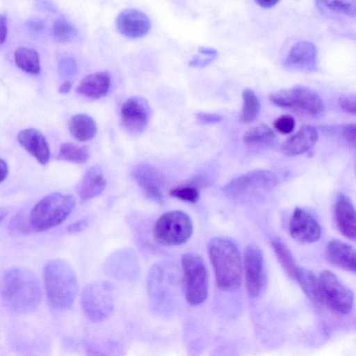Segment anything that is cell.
I'll use <instances>...</instances> for the list:
<instances>
[{
  "mask_svg": "<svg viewBox=\"0 0 356 356\" xmlns=\"http://www.w3.org/2000/svg\"><path fill=\"white\" fill-rule=\"evenodd\" d=\"M273 124L277 132L281 134H289L295 128L296 121L293 116L284 114L277 117Z\"/></svg>",
  "mask_w": 356,
  "mask_h": 356,
  "instance_id": "d6a6232c",
  "label": "cell"
},
{
  "mask_svg": "<svg viewBox=\"0 0 356 356\" xmlns=\"http://www.w3.org/2000/svg\"><path fill=\"white\" fill-rule=\"evenodd\" d=\"M318 139V134L316 128L310 124H304L282 143L281 151L289 156L299 155L313 147Z\"/></svg>",
  "mask_w": 356,
  "mask_h": 356,
  "instance_id": "ac0fdd59",
  "label": "cell"
},
{
  "mask_svg": "<svg viewBox=\"0 0 356 356\" xmlns=\"http://www.w3.org/2000/svg\"><path fill=\"white\" fill-rule=\"evenodd\" d=\"M19 143L40 163L47 164L50 159L48 143L38 130L28 128L21 130L17 134Z\"/></svg>",
  "mask_w": 356,
  "mask_h": 356,
  "instance_id": "d6986e66",
  "label": "cell"
},
{
  "mask_svg": "<svg viewBox=\"0 0 356 356\" xmlns=\"http://www.w3.org/2000/svg\"><path fill=\"white\" fill-rule=\"evenodd\" d=\"M243 261L247 292L254 299L265 291L268 282L262 251L254 245H249L244 251Z\"/></svg>",
  "mask_w": 356,
  "mask_h": 356,
  "instance_id": "8fae6325",
  "label": "cell"
},
{
  "mask_svg": "<svg viewBox=\"0 0 356 356\" xmlns=\"http://www.w3.org/2000/svg\"><path fill=\"white\" fill-rule=\"evenodd\" d=\"M208 253L216 282L222 291L236 289L241 282V260L236 245L231 241L215 237L208 244Z\"/></svg>",
  "mask_w": 356,
  "mask_h": 356,
  "instance_id": "3957f363",
  "label": "cell"
},
{
  "mask_svg": "<svg viewBox=\"0 0 356 356\" xmlns=\"http://www.w3.org/2000/svg\"><path fill=\"white\" fill-rule=\"evenodd\" d=\"M72 136L79 141H87L96 134L97 127L95 121L89 115L79 113L72 116L68 123Z\"/></svg>",
  "mask_w": 356,
  "mask_h": 356,
  "instance_id": "cb8c5ba5",
  "label": "cell"
},
{
  "mask_svg": "<svg viewBox=\"0 0 356 356\" xmlns=\"http://www.w3.org/2000/svg\"><path fill=\"white\" fill-rule=\"evenodd\" d=\"M132 177L147 198L157 203L163 202L164 178L155 166L149 163L138 164L133 168Z\"/></svg>",
  "mask_w": 356,
  "mask_h": 356,
  "instance_id": "4fadbf2b",
  "label": "cell"
},
{
  "mask_svg": "<svg viewBox=\"0 0 356 356\" xmlns=\"http://www.w3.org/2000/svg\"><path fill=\"white\" fill-rule=\"evenodd\" d=\"M277 184L273 172L266 170H256L232 179L223 188L227 196L232 199L251 197L270 189Z\"/></svg>",
  "mask_w": 356,
  "mask_h": 356,
  "instance_id": "9c48e42d",
  "label": "cell"
},
{
  "mask_svg": "<svg viewBox=\"0 0 356 356\" xmlns=\"http://www.w3.org/2000/svg\"><path fill=\"white\" fill-rule=\"evenodd\" d=\"M334 221L338 230L346 238L355 239V210L350 199L340 193L335 202Z\"/></svg>",
  "mask_w": 356,
  "mask_h": 356,
  "instance_id": "e0dca14e",
  "label": "cell"
},
{
  "mask_svg": "<svg viewBox=\"0 0 356 356\" xmlns=\"http://www.w3.org/2000/svg\"><path fill=\"white\" fill-rule=\"evenodd\" d=\"M8 174V166L7 163L0 158V183L3 181Z\"/></svg>",
  "mask_w": 356,
  "mask_h": 356,
  "instance_id": "b9f144b4",
  "label": "cell"
},
{
  "mask_svg": "<svg viewBox=\"0 0 356 356\" xmlns=\"http://www.w3.org/2000/svg\"><path fill=\"white\" fill-rule=\"evenodd\" d=\"M340 108L349 114L355 115V97L354 95H342L339 99Z\"/></svg>",
  "mask_w": 356,
  "mask_h": 356,
  "instance_id": "e575fe53",
  "label": "cell"
},
{
  "mask_svg": "<svg viewBox=\"0 0 356 356\" xmlns=\"http://www.w3.org/2000/svg\"><path fill=\"white\" fill-rule=\"evenodd\" d=\"M111 76L106 72H97L85 76L76 88V92L85 97L97 99L104 97L111 87Z\"/></svg>",
  "mask_w": 356,
  "mask_h": 356,
  "instance_id": "7402d4cb",
  "label": "cell"
},
{
  "mask_svg": "<svg viewBox=\"0 0 356 356\" xmlns=\"http://www.w3.org/2000/svg\"><path fill=\"white\" fill-rule=\"evenodd\" d=\"M15 64L24 72L37 74L41 70L40 57L38 52L31 48L21 47L15 52Z\"/></svg>",
  "mask_w": 356,
  "mask_h": 356,
  "instance_id": "484cf974",
  "label": "cell"
},
{
  "mask_svg": "<svg viewBox=\"0 0 356 356\" xmlns=\"http://www.w3.org/2000/svg\"><path fill=\"white\" fill-rule=\"evenodd\" d=\"M341 132L345 140L353 146L355 145V124L348 123L343 124L341 128Z\"/></svg>",
  "mask_w": 356,
  "mask_h": 356,
  "instance_id": "8d00e7d4",
  "label": "cell"
},
{
  "mask_svg": "<svg viewBox=\"0 0 356 356\" xmlns=\"http://www.w3.org/2000/svg\"><path fill=\"white\" fill-rule=\"evenodd\" d=\"M44 283L53 310L63 312L72 307L79 284L75 271L68 262L61 259L49 261L44 268Z\"/></svg>",
  "mask_w": 356,
  "mask_h": 356,
  "instance_id": "7a4b0ae2",
  "label": "cell"
},
{
  "mask_svg": "<svg viewBox=\"0 0 356 356\" xmlns=\"http://www.w3.org/2000/svg\"><path fill=\"white\" fill-rule=\"evenodd\" d=\"M7 214V211H6L5 209H0V222L4 219Z\"/></svg>",
  "mask_w": 356,
  "mask_h": 356,
  "instance_id": "bcb514c9",
  "label": "cell"
},
{
  "mask_svg": "<svg viewBox=\"0 0 356 356\" xmlns=\"http://www.w3.org/2000/svg\"><path fill=\"white\" fill-rule=\"evenodd\" d=\"M61 72L65 75H72L76 72V65L75 61L70 58L61 61Z\"/></svg>",
  "mask_w": 356,
  "mask_h": 356,
  "instance_id": "74e56055",
  "label": "cell"
},
{
  "mask_svg": "<svg viewBox=\"0 0 356 356\" xmlns=\"http://www.w3.org/2000/svg\"><path fill=\"white\" fill-rule=\"evenodd\" d=\"M90 156L89 149L86 146L67 142L61 144L58 159L74 163H83Z\"/></svg>",
  "mask_w": 356,
  "mask_h": 356,
  "instance_id": "83f0119b",
  "label": "cell"
},
{
  "mask_svg": "<svg viewBox=\"0 0 356 356\" xmlns=\"http://www.w3.org/2000/svg\"><path fill=\"white\" fill-rule=\"evenodd\" d=\"M269 99L277 106L308 117L318 116L325 109L321 96L312 88L303 86L274 92L270 95Z\"/></svg>",
  "mask_w": 356,
  "mask_h": 356,
  "instance_id": "5b68a950",
  "label": "cell"
},
{
  "mask_svg": "<svg viewBox=\"0 0 356 356\" xmlns=\"http://www.w3.org/2000/svg\"><path fill=\"white\" fill-rule=\"evenodd\" d=\"M272 245L275 254L286 273L291 277H295L298 268L296 260L286 244L280 238H275Z\"/></svg>",
  "mask_w": 356,
  "mask_h": 356,
  "instance_id": "f1b7e54d",
  "label": "cell"
},
{
  "mask_svg": "<svg viewBox=\"0 0 356 356\" xmlns=\"http://www.w3.org/2000/svg\"><path fill=\"white\" fill-rule=\"evenodd\" d=\"M170 196L178 200L196 203L200 198V192L195 186L186 185L173 188L170 191Z\"/></svg>",
  "mask_w": 356,
  "mask_h": 356,
  "instance_id": "f546056e",
  "label": "cell"
},
{
  "mask_svg": "<svg viewBox=\"0 0 356 356\" xmlns=\"http://www.w3.org/2000/svg\"><path fill=\"white\" fill-rule=\"evenodd\" d=\"M10 231L16 234L29 233L31 229L29 218L24 213L16 215L9 225Z\"/></svg>",
  "mask_w": 356,
  "mask_h": 356,
  "instance_id": "836d02e7",
  "label": "cell"
},
{
  "mask_svg": "<svg viewBox=\"0 0 356 356\" xmlns=\"http://www.w3.org/2000/svg\"><path fill=\"white\" fill-rule=\"evenodd\" d=\"M325 257L330 264L339 268L350 273L356 270L355 249L341 241H330L325 248Z\"/></svg>",
  "mask_w": 356,
  "mask_h": 356,
  "instance_id": "ffe728a7",
  "label": "cell"
},
{
  "mask_svg": "<svg viewBox=\"0 0 356 356\" xmlns=\"http://www.w3.org/2000/svg\"><path fill=\"white\" fill-rule=\"evenodd\" d=\"M243 106L240 120L243 123L255 120L259 115L261 104L256 93L250 88H245L242 95Z\"/></svg>",
  "mask_w": 356,
  "mask_h": 356,
  "instance_id": "4316f807",
  "label": "cell"
},
{
  "mask_svg": "<svg viewBox=\"0 0 356 356\" xmlns=\"http://www.w3.org/2000/svg\"><path fill=\"white\" fill-rule=\"evenodd\" d=\"M72 88V82L70 81H65L59 88V92L61 94L67 93Z\"/></svg>",
  "mask_w": 356,
  "mask_h": 356,
  "instance_id": "f6af8a7d",
  "label": "cell"
},
{
  "mask_svg": "<svg viewBox=\"0 0 356 356\" xmlns=\"http://www.w3.org/2000/svg\"><path fill=\"white\" fill-rule=\"evenodd\" d=\"M294 279L312 301L316 303H323L319 278L313 271L298 267Z\"/></svg>",
  "mask_w": 356,
  "mask_h": 356,
  "instance_id": "603a6c76",
  "label": "cell"
},
{
  "mask_svg": "<svg viewBox=\"0 0 356 356\" xmlns=\"http://www.w3.org/2000/svg\"><path fill=\"white\" fill-rule=\"evenodd\" d=\"M75 205L72 195L53 193L41 199L33 208L29 220L32 229L43 232L63 222Z\"/></svg>",
  "mask_w": 356,
  "mask_h": 356,
  "instance_id": "277c9868",
  "label": "cell"
},
{
  "mask_svg": "<svg viewBox=\"0 0 356 356\" xmlns=\"http://www.w3.org/2000/svg\"><path fill=\"white\" fill-rule=\"evenodd\" d=\"M191 218L179 210L162 214L154 227V236L157 243L165 246H177L187 242L193 234Z\"/></svg>",
  "mask_w": 356,
  "mask_h": 356,
  "instance_id": "52a82bcc",
  "label": "cell"
},
{
  "mask_svg": "<svg viewBox=\"0 0 356 356\" xmlns=\"http://www.w3.org/2000/svg\"><path fill=\"white\" fill-rule=\"evenodd\" d=\"M323 303L331 309L340 314L351 312L354 304L353 292L330 270H323L320 276Z\"/></svg>",
  "mask_w": 356,
  "mask_h": 356,
  "instance_id": "30bf717a",
  "label": "cell"
},
{
  "mask_svg": "<svg viewBox=\"0 0 356 356\" xmlns=\"http://www.w3.org/2000/svg\"><path fill=\"white\" fill-rule=\"evenodd\" d=\"M151 116L148 102L141 97L127 99L120 108V120L123 127L131 134H140L146 129Z\"/></svg>",
  "mask_w": 356,
  "mask_h": 356,
  "instance_id": "7c38bea8",
  "label": "cell"
},
{
  "mask_svg": "<svg viewBox=\"0 0 356 356\" xmlns=\"http://www.w3.org/2000/svg\"><path fill=\"white\" fill-rule=\"evenodd\" d=\"M317 49L308 41H299L290 49L284 65L289 70L311 72L316 70Z\"/></svg>",
  "mask_w": 356,
  "mask_h": 356,
  "instance_id": "9a60e30c",
  "label": "cell"
},
{
  "mask_svg": "<svg viewBox=\"0 0 356 356\" xmlns=\"http://www.w3.org/2000/svg\"><path fill=\"white\" fill-rule=\"evenodd\" d=\"M183 285L186 300L191 305H199L207 298L209 277L202 258L192 252H188L181 258Z\"/></svg>",
  "mask_w": 356,
  "mask_h": 356,
  "instance_id": "8992f818",
  "label": "cell"
},
{
  "mask_svg": "<svg viewBox=\"0 0 356 356\" xmlns=\"http://www.w3.org/2000/svg\"><path fill=\"white\" fill-rule=\"evenodd\" d=\"M54 34L58 40L67 42L75 37L76 31L75 27L67 20L58 19L54 24Z\"/></svg>",
  "mask_w": 356,
  "mask_h": 356,
  "instance_id": "4dcf8cb0",
  "label": "cell"
},
{
  "mask_svg": "<svg viewBox=\"0 0 356 356\" xmlns=\"http://www.w3.org/2000/svg\"><path fill=\"white\" fill-rule=\"evenodd\" d=\"M42 296L38 277L28 269L12 268L0 277V298L11 312L26 314L34 312Z\"/></svg>",
  "mask_w": 356,
  "mask_h": 356,
  "instance_id": "6da1fadb",
  "label": "cell"
},
{
  "mask_svg": "<svg viewBox=\"0 0 356 356\" xmlns=\"http://www.w3.org/2000/svg\"><path fill=\"white\" fill-rule=\"evenodd\" d=\"M289 232L296 241L311 243L318 240L321 229L309 213L301 208H296L290 220Z\"/></svg>",
  "mask_w": 356,
  "mask_h": 356,
  "instance_id": "5bb4252c",
  "label": "cell"
},
{
  "mask_svg": "<svg viewBox=\"0 0 356 356\" xmlns=\"http://www.w3.org/2000/svg\"><path fill=\"white\" fill-rule=\"evenodd\" d=\"M80 303L84 315L90 321H104L114 309L112 285L105 281L88 284L81 292Z\"/></svg>",
  "mask_w": 356,
  "mask_h": 356,
  "instance_id": "ba28073f",
  "label": "cell"
},
{
  "mask_svg": "<svg viewBox=\"0 0 356 356\" xmlns=\"http://www.w3.org/2000/svg\"><path fill=\"white\" fill-rule=\"evenodd\" d=\"M8 32L6 17L0 14V44H3L6 38Z\"/></svg>",
  "mask_w": 356,
  "mask_h": 356,
  "instance_id": "60d3db41",
  "label": "cell"
},
{
  "mask_svg": "<svg viewBox=\"0 0 356 356\" xmlns=\"http://www.w3.org/2000/svg\"><path fill=\"white\" fill-rule=\"evenodd\" d=\"M195 118L201 123L206 124H216L222 120V117L216 113L198 112L195 113Z\"/></svg>",
  "mask_w": 356,
  "mask_h": 356,
  "instance_id": "d590c367",
  "label": "cell"
},
{
  "mask_svg": "<svg viewBox=\"0 0 356 356\" xmlns=\"http://www.w3.org/2000/svg\"><path fill=\"white\" fill-rule=\"evenodd\" d=\"M87 226L88 221L86 220H80L70 225L67 231L70 233H78L83 230Z\"/></svg>",
  "mask_w": 356,
  "mask_h": 356,
  "instance_id": "ab89813d",
  "label": "cell"
},
{
  "mask_svg": "<svg viewBox=\"0 0 356 356\" xmlns=\"http://www.w3.org/2000/svg\"><path fill=\"white\" fill-rule=\"evenodd\" d=\"M107 184L104 172L99 165L86 170L76 187L77 194L83 200L99 195Z\"/></svg>",
  "mask_w": 356,
  "mask_h": 356,
  "instance_id": "44dd1931",
  "label": "cell"
},
{
  "mask_svg": "<svg viewBox=\"0 0 356 356\" xmlns=\"http://www.w3.org/2000/svg\"><path fill=\"white\" fill-rule=\"evenodd\" d=\"M198 49L199 51L203 55H206L207 56H218V51L213 48L200 47Z\"/></svg>",
  "mask_w": 356,
  "mask_h": 356,
  "instance_id": "ee69618b",
  "label": "cell"
},
{
  "mask_svg": "<svg viewBox=\"0 0 356 356\" xmlns=\"http://www.w3.org/2000/svg\"><path fill=\"white\" fill-rule=\"evenodd\" d=\"M259 6L270 8L275 6L279 1L278 0H257L254 1Z\"/></svg>",
  "mask_w": 356,
  "mask_h": 356,
  "instance_id": "7bdbcfd3",
  "label": "cell"
},
{
  "mask_svg": "<svg viewBox=\"0 0 356 356\" xmlns=\"http://www.w3.org/2000/svg\"><path fill=\"white\" fill-rule=\"evenodd\" d=\"M243 141L251 147H269L275 143L276 136L268 126L260 124L248 129L243 136Z\"/></svg>",
  "mask_w": 356,
  "mask_h": 356,
  "instance_id": "d4e9b609",
  "label": "cell"
},
{
  "mask_svg": "<svg viewBox=\"0 0 356 356\" xmlns=\"http://www.w3.org/2000/svg\"><path fill=\"white\" fill-rule=\"evenodd\" d=\"M118 31L125 37L138 38L145 35L151 28L148 16L136 8L122 10L116 19Z\"/></svg>",
  "mask_w": 356,
  "mask_h": 356,
  "instance_id": "2e32d148",
  "label": "cell"
},
{
  "mask_svg": "<svg viewBox=\"0 0 356 356\" xmlns=\"http://www.w3.org/2000/svg\"><path fill=\"white\" fill-rule=\"evenodd\" d=\"M327 8L333 12L342 13L351 17L356 15V1H321Z\"/></svg>",
  "mask_w": 356,
  "mask_h": 356,
  "instance_id": "1f68e13d",
  "label": "cell"
},
{
  "mask_svg": "<svg viewBox=\"0 0 356 356\" xmlns=\"http://www.w3.org/2000/svg\"><path fill=\"white\" fill-rule=\"evenodd\" d=\"M216 58V56H208L204 59L201 58L198 56H195L189 62V65L192 67H205L209 65Z\"/></svg>",
  "mask_w": 356,
  "mask_h": 356,
  "instance_id": "f35d334b",
  "label": "cell"
}]
</instances>
